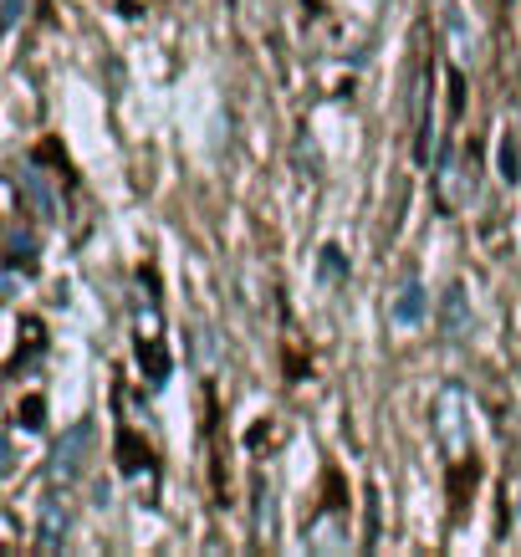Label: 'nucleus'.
<instances>
[{"label":"nucleus","mask_w":521,"mask_h":557,"mask_svg":"<svg viewBox=\"0 0 521 557\" xmlns=\"http://www.w3.org/2000/svg\"><path fill=\"white\" fill-rule=\"evenodd\" d=\"M435 189H439V210H460L475 195V170H466V153H445L435 164Z\"/></svg>","instance_id":"nucleus-1"},{"label":"nucleus","mask_w":521,"mask_h":557,"mask_svg":"<svg viewBox=\"0 0 521 557\" xmlns=\"http://www.w3.org/2000/svg\"><path fill=\"white\" fill-rule=\"evenodd\" d=\"M87 445H92V420H77L67 430V435L57 440V450H51V475H62V481H72V475L87 471Z\"/></svg>","instance_id":"nucleus-2"},{"label":"nucleus","mask_w":521,"mask_h":557,"mask_svg":"<svg viewBox=\"0 0 521 557\" xmlns=\"http://www.w3.org/2000/svg\"><path fill=\"white\" fill-rule=\"evenodd\" d=\"M424 307H430V297H424L420 282H404L399 297H394V307H388V318L399 322V327H414V322L424 318Z\"/></svg>","instance_id":"nucleus-3"},{"label":"nucleus","mask_w":521,"mask_h":557,"mask_svg":"<svg viewBox=\"0 0 521 557\" xmlns=\"http://www.w3.org/2000/svg\"><path fill=\"white\" fill-rule=\"evenodd\" d=\"M153 456H149V440H138L134 430H119V471L123 475H138L149 471Z\"/></svg>","instance_id":"nucleus-4"},{"label":"nucleus","mask_w":521,"mask_h":557,"mask_svg":"<svg viewBox=\"0 0 521 557\" xmlns=\"http://www.w3.org/2000/svg\"><path fill=\"white\" fill-rule=\"evenodd\" d=\"M16 185L26 189V200L36 205V215H41V220H57V215H62V210H57V195H51V189L41 185V180H36V170H32V164L21 170V180H16Z\"/></svg>","instance_id":"nucleus-5"},{"label":"nucleus","mask_w":521,"mask_h":557,"mask_svg":"<svg viewBox=\"0 0 521 557\" xmlns=\"http://www.w3.org/2000/svg\"><path fill=\"white\" fill-rule=\"evenodd\" d=\"M466 327H471V318H466V292L450 287L445 292V333H450V338H466Z\"/></svg>","instance_id":"nucleus-6"},{"label":"nucleus","mask_w":521,"mask_h":557,"mask_svg":"<svg viewBox=\"0 0 521 557\" xmlns=\"http://www.w3.org/2000/svg\"><path fill=\"white\" fill-rule=\"evenodd\" d=\"M62 532H67V517L57 522V502H47V517H41V553L62 547Z\"/></svg>","instance_id":"nucleus-7"},{"label":"nucleus","mask_w":521,"mask_h":557,"mask_svg":"<svg viewBox=\"0 0 521 557\" xmlns=\"http://www.w3.org/2000/svg\"><path fill=\"white\" fill-rule=\"evenodd\" d=\"M26 261V267H36V240H32V231H11V261Z\"/></svg>","instance_id":"nucleus-8"},{"label":"nucleus","mask_w":521,"mask_h":557,"mask_svg":"<svg viewBox=\"0 0 521 557\" xmlns=\"http://www.w3.org/2000/svg\"><path fill=\"white\" fill-rule=\"evenodd\" d=\"M322 276H327V282L348 276V261H343V251H337V246H322Z\"/></svg>","instance_id":"nucleus-9"},{"label":"nucleus","mask_w":521,"mask_h":557,"mask_svg":"<svg viewBox=\"0 0 521 557\" xmlns=\"http://www.w3.org/2000/svg\"><path fill=\"white\" fill-rule=\"evenodd\" d=\"M21 424H26V430H41V424H47V414H41V399H26V405H21Z\"/></svg>","instance_id":"nucleus-10"},{"label":"nucleus","mask_w":521,"mask_h":557,"mask_svg":"<svg viewBox=\"0 0 521 557\" xmlns=\"http://www.w3.org/2000/svg\"><path fill=\"white\" fill-rule=\"evenodd\" d=\"M501 174H506V180H521V164H517V144H511V134H506V144H501Z\"/></svg>","instance_id":"nucleus-11"},{"label":"nucleus","mask_w":521,"mask_h":557,"mask_svg":"<svg viewBox=\"0 0 521 557\" xmlns=\"http://www.w3.org/2000/svg\"><path fill=\"white\" fill-rule=\"evenodd\" d=\"M16 16H21V0H5V32H16Z\"/></svg>","instance_id":"nucleus-12"}]
</instances>
